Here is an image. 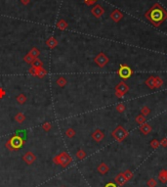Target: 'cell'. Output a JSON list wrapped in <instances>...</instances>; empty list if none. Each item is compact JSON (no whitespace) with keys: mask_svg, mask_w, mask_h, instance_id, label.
Wrapping results in <instances>:
<instances>
[{"mask_svg":"<svg viewBox=\"0 0 167 187\" xmlns=\"http://www.w3.org/2000/svg\"><path fill=\"white\" fill-rule=\"evenodd\" d=\"M145 17L152 26L158 28L167 20V11L159 3H155L146 12Z\"/></svg>","mask_w":167,"mask_h":187,"instance_id":"obj_1","label":"cell"},{"mask_svg":"<svg viewBox=\"0 0 167 187\" xmlns=\"http://www.w3.org/2000/svg\"><path fill=\"white\" fill-rule=\"evenodd\" d=\"M25 145V139L19 134H15L5 143V147L10 151H17L20 150Z\"/></svg>","mask_w":167,"mask_h":187,"instance_id":"obj_2","label":"cell"},{"mask_svg":"<svg viewBox=\"0 0 167 187\" xmlns=\"http://www.w3.org/2000/svg\"><path fill=\"white\" fill-rule=\"evenodd\" d=\"M72 158L68 152H62L53 158V163L55 165H59L62 168H67V166H68L72 164Z\"/></svg>","mask_w":167,"mask_h":187,"instance_id":"obj_3","label":"cell"},{"mask_svg":"<svg viewBox=\"0 0 167 187\" xmlns=\"http://www.w3.org/2000/svg\"><path fill=\"white\" fill-rule=\"evenodd\" d=\"M127 135H128V131L122 126V125H118V126L111 132V136H113L117 142H122V141H124V139L127 137Z\"/></svg>","mask_w":167,"mask_h":187,"instance_id":"obj_4","label":"cell"},{"mask_svg":"<svg viewBox=\"0 0 167 187\" xmlns=\"http://www.w3.org/2000/svg\"><path fill=\"white\" fill-rule=\"evenodd\" d=\"M115 90V96L117 98H122L129 91V86L124 81H120L114 88Z\"/></svg>","mask_w":167,"mask_h":187,"instance_id":"obj_5","label":"cell"},{"mask_svg":"<svg viewBox=\"0 0 167 187\" xmlns=\"http://www.w3.org/2000/svg\"><path fill=\"white\" fill-rule=\"evenodd\" d=\"M94 62L96 63V65L100 68H105L106 66L109 64V59L104 52H101V53L98 54L97 56L94 58Z\"/></svg>","mask_w":167,"mask_h":187,"instance_id":"obj_6","label":"cell"},{"mask_svg":"<svg viewBox=\"0 0 167 187\" xmlns=\"http://www.w3.org/2000/svg\"><path fill=\"white\" fill-rule=\"evenodd\" d=\"M132 74H133V71L131 70V68L128 67L127 65H120L119 70H118V76L121 79L126 81L132 76Z\"/></svg>","mask_w":167,"mask_h":187,"instance_id":"obj_7","label":"cell"},{"mask_svg":"<svg viewBox=\"0 0 167 187\" xmlns=\"http://www.w3.org/2000/svg\"><path fill=\"white\" fill-rule=\"evenodd\" d=\"M28 73L33 77H37L39 79H43L45 76L47 75V71L44 69L43 67L40 68H33L31 67L30 69L28 70Z\"/></svg>","mask_w":167,"mask_h":187,"instance_id":"obj_8","label":"cell"},{"mask_svg":"<svg viewBox=\"0 0 167 187\" xmlns=\"http://www.w3.org/2000/svg\"><path fill=\"white\" fill-rule=\"evenodd\" d=\"M91 13H92V15L95 18L100 19V18L105 14V9L103 8V6L100 5V4H96V5L91 9Z\"/></svg>","mask_w":167,"mask_h":187,"instance_id":"obj_9","label":"cell"},{"mask_svg":"<svg viewBox=\"0 0 167 187\" xmlns=\"http://www.w3.org/2000/svg\"><path fill=\"white\" fill-rule=\"evenodd\" d=\"M23 161H24L25 163L27 164V165L31 166L34 163V162L36 161L35 154H33V153L30 152V151H27L26 154L23 156Z\"/></svg>","mask_w":167,"mask_h":187,"instance_id":"obj_10","label":"cell"},{"mask_svg":"<svg viewBox=\"0 0 167 187\" xmlns=\"http://www.w3.org/2000/svg\"><path fill=\"white\" fill-rule=\"evenodd\" d=\"M92 138H93V140L96 141L97 143L101 142V141H102L103 139L105 138L104 131L101 130V129H96V130L92 133Z\"/></svg>","mask_w":167,"mask_h":187,"instance_id":"obj_11","label":"cell"},{"mask_svg":"<svg viewBox=\"0 0 167 187\" xmlns=\"http://www.w3.org/2000/svg\"><path fill=\"white\" fill-rule=\"evenodd\" d=\"M123 18V13L120 12L118 9H114L113 12L111 13V19L114 23H118Z\"/></svg>","mask_w":167,"mask_h":187,"instance_id":"obj_12","label":"cell"},{"mask_svg":"<svg viewBox=\"0 0 167 187\" xmlns=\"http://www.w3.org/2000/svg\"><path fill=\"white\" fill-rule=\"evenodd\" d=\"M114 182H115L116 185L123 186V185H125V184H126L127 179H126V177L124 176L123 172H120V173H118V174L115 176V178H114Z\"/></svg>","mask_w":167,"mask_h":187,"instance_id":"obj_13","label":"cell"},{"mask_svg":"<svg viewBox=\"0 0 167 187\" xmlns=\"http://www.w3.org/2000/svg\"><path fill=\"white\" fill-rule=\"evenodd\" d=\"M46 45L49 47L50 49H54L59 45V41L56 37H54V36H50V37L46 40Z\"/></svg>","mask_w":167,"mask_h":187,"instance_id":"obj_14","label":"cell"},{"mask_svg":"<svg viewBox=\"0 0 167 187\" xmlns=\"http://www.w3.org/2000/svg\"><path fill=\"white\" fill-rule=\"evenodd\" d=\"M97 170H98V172H99L100 174L104 175V174H107V173L109 172V168L106 163H101L100 165L98 166Z\"/></svg>","mask_w":167,"mask_h":187,"instance_id":"obj_15","label":"cell"},{"mask_svg":"<svg viewBox=\"0 0 167 187\" xmlns=\"http://www.w3.org/2000/svg\"><path fill=\"white\" fill-rule=\"evenodd\" d=\"M140 131L144 134V135H148V134H150V131H152V126H150V124L145 122V124H141Z\"/></svg>","mask_w":167,"mask_h":187,"instance_id":"obj_16","label":"cell"},{"mask_svg":"<svg viewBox=\"0 0 167 187\" xmlns=\"http://www.w3.org/2000/svg\"><path fill=\"white\" fill-rule=\"evenodd\" d=\"M56 27H57V28H58L59 29H60V31H66V29H68V24L67 23V21H66V20L61 19V20H59V21L57 22Z\"/></svg>","mask_w":167,"mask_h":187,"instance_id":"obj_17","label":"cell"},{"mask_svg":"<svg viewBox=\"0 0 167 187\" xmlns=\"http://www.w3.org/2000/svg\"><path fill=\"white\" fill-rule=\"evenodd\" d=\"M158 180H160L161 183L167 182V170H161L158 173Z\"/></svg>","mask_w":167,"mask_h":187,"instance_id":"obj_18","label":"cell"},{"mask_svg":"<svg viewBox=\"0 0 167 187\" xmlns=\"http://www.w3.org/2000/svg\"><path fill=\"white\" fill-rule=\"evenodd\" d=\"M14 118H15V120L18 122V124H23V122L26 120V115L23 114V113H21V112H19V113H18L17 115L14 117Z\"/></svg>","mask_w":167,"mask_h":187,"instance_id":"obj_19","label":"cell"},{"mask_svg":"<svg viewBox=\"0 0 167 187\" xmlns=\"http://www.w3.org/2000/svg\"><path fill=\"white\" fill-rule=\"evenodd\" d=\"M16 100H17V102L19 104L23 105L27 101V97L24 94V93H21V94H19L17 97H16Z\"/></svg>","mask_w":167,"mask_h":187,"instance_id":"obj_20","label":"cell"},{"mask_svg":"<svg viewBox=\"0 0 167 187\" xmlns=\"http://www.w3.org/2000/svg\"><path fill=\"white\" fill-rule=\"evenodd\" d=\"M145 83H146V85L150 88V89H154V88H155V86H154V77H150L147 81H146Z\"/></svg>","mask_w":167,"mask_h":187,"instance_id":"obj_21","label":"cell"},{"mask_svg":"<svg viewBox=\"0 0 167 187\" xmlns=\"http://www.w3.org/2000/svg\"><path fill=\"white\" fill-rule=\"evenodd\" d=\"M56 83H57V85H59L60 87H65V86L67 85V83H68V81H67L66 77H61L56 81Z\"/></svg>","mask_w":167,"mask_h":187,"instance_id":"obj_22","label":"cell"},{"mask_svg":"<svg viewBox=\"0 0 167 187\" xmlns=\"http://www.w3.org/2000/svg\"><path fill=\"white\" fill-rule=\"evenodd\" d=\"M28 54L32 56L33 58H38V57L40 56V50L38 48H36V47H33V48H31L29 50Z\"/></svg>","mask_w":167,"mask_h":187,"instance_id":"obj_23","label":"cell"},{"mask_svg":"<svg viewBox=\"0 0 167 187\" xmlns=\"http://www.w3.org/2000/svg\"><path fill=\"white\" fill-rule=\"evenodd\" d=\"M163 85V79L160 77H154V86L155 88H160Z\"/></svg>","mask_w":167,"mask_h":187,"instance_id":"obj_24","label":"cell"},{"mask_svg":"<svg viewBox=\"0 0 167 187\" xmlns=\"http://www.w3.org/2000/svg\"><path fill=\"white\" fill-rule=\"evenodd\" d=\"M75 134H76V131H75L72 127H68L67 130H66V135H67L68 138H74L75 136Z\"/></svg>","mask_w":167,"mask_h":187,"instance_id":"obj_25","label":"cell"},{"mask_svg":"<svg viewBox=\"0 0 167 187\" xmlns=\"http://www.w3.org/2000/svg\"><path fill=\"white\" fill-rule=\"evenodd\" d=\"M31 67L33 68H40V67H43V62L41 60H39V58H35L34 61L31 64Z\"/></svg>","mask_w":167,"mask_h":187,"instance_id":"obj_26","label":"cell"},{"mask_svg":"<svg viewBox=\"0 0 167 187\" xmlns=\"http://www.w3.org/2000/svg\"><path fill=\"white\" fill-rule=\"evenodd\" d=\"M86 157V153L83 149H79L78 151L76 152V158L77 160H83Z\"/></svg>","mask_w":167,"mask_h":187,"instance_id":"obj_27","label":"cell"},{"mask_svg":"<svg viewBox=\"0 0 167 187\" xmlns=\"http://www.w3.org/2000/svg\"><path fill=\"white\" fill-rule=\"evenodd\" d=\"M150 147H152V149H157V148L160 146V141H158L157 139H152V140L150 141Z\"/></svg>","mask_w":167,"mask_h":187,"instance_id":"obj_28","label":"cell"},{"mask_svg":"<svg viewBox=\"0 0 167 187\" xmlns=\"http://www.w3.org/2000/svg\"><path fill=\"white\" fill-rule=\"evenodd\" d=\"M34 59H35V58H33V57L31 56V55H29L28 53H27V55L24 57V61L27 64H29V65H31V64H32V62L34 61Z\"/></svg>","mask_w":167,"mask_h":187,"instance_id":"obj_29","label":"cell"},{"mask_svg":"<svg viewBox=\"0 0 167 187\" xmlns=\"http://www.w3.org/2000/svg\"><path fill=\"white\" fill-rule=\"evenodd\" d=\"M123 174H124V176L126 177L127 181H129V180H131V179L134 177L133 172H132L131 170H125V172H123Z\"/></svg>","mask_w":167,"mask_h":187,"instance_id":"obj_30","label":"cell"},{"mask_svg":"<svg viewBox=\"0 0 167 187\" xmlns=\"http://www.w3.org/2000/svg\"><path fill=\"white\" fill-rule=\"evenodd\" d=\"M150 114V109L148 108V106H144L143 108L141 109V115L145 116V117H147Z\"/></svg>","mask_w":167,"mask_h":187,"instance_id":"obj_31","label":"cell"},{"mask_svg":"<svg viewBox=\"0 0 167 187\" xmlns=\"http://www.w3.org/2000/svg\"><path fill=\"white\" fill-rule=\"evenodd\" d=\"M136 122H137V124H145V122H146V117H145V116H143V115L137 116V117H136Z\"/></svg>","mask_w":167,"mask_h":187,"instance_id":"obj_32","label":"cell"},{"mask_svg":"<svg viewBox=\"0 0 167 187\" xmlns=\"http://www.w3.org/2000/svg\"><path fill=\"white\" fill-rule=\"evenodd\" d=\"M115 110L117 111L118 113H123V112L126 110V108H125V105L123 104V103H119V104L116 105Z\"/></svg>","mask_w":167,"mask_h":187,"instance_id":"obj_33","label":"cell"},{"mask_svg":"<svg viewBox=\"0 0 167 187\" xmlns=\"http://www.w3.org/2000/svg\"><path fill=\"white\" fill-rule=\"evenodd\" d=\"M147 185H148V187H156L157 186V181L154 178H150V179L148 180Z\"/></svg>","mask_w":167,"mask_h":187,"instance_id":"obj_34","label":"cell"},{"mask_svg":"<svg viewBox=\"0 0 167 187\" xmlns=\"http://www.w3.org/2000/svg\"><path fill=\"white\" fill-rule=\"evenodd\" d=\"M42 128H43V130H44L45 132H48V131L51 130L52 124H50V122H44V124H42Z\"/></svg>","mask_w":167,"mask_h":187,"instance_id":"obj_35","label":"cell"},{"mask_svg":"<svg viewBox=\"0 0 167 187\" xmlns=\"http://www.w3.org/2000/svg\"><path fill=\"white\" fill-rule=\"evenodd\" d=\"M97 0H84V3L86 4L87 6H92Z\"/></svg>","mask_w":167,"mask_h":187,"instance_id":"obj_36","label":"cell"},{"mask_svg":"<svg viewBox=\"0 0 167 187\" xmlns=\"http://www.w3.org/2000/svg\"><path fill=\"white\" fill-rule=\"evenodd\" d=\"M160 145L163 146V147H167V138L164 137L160 140Z\"/></svg>","mask_w":167,"mask_h":187,"instance_id":"obj_37","label":"cell"},{"mask_svg":"<svg viewBox=\"0 0 167 187\" xmlns=\"http://www.w3.org/2000/svg\"><path fill=\"white\" fill-rule=\"evenodd\" d=\"M6 95V91L3 89V88L0 87V99H2V98H4Z\"/></svg>","mask_w":167,"mask_h":187,"instance_id":"obj_38","label":"cell"},{"mask_svg":"<svg viewBox=\"0 0 167 187\" xmlns=\"http://www.w3.org/2000/svg\"><path fill=\"white\" fill-rule=\"evenodd\" d=\"M105 187H117V185L114 182H109V183H107L105 185Z\"/></svg>","mask_w":167,"mask_h":187,"instance_id":"obj_39","label":"cell"},{"mask_svg":"<svg viewBox=\"0 0 167 187\" xmlns=\"http://www.w3.org/2000/svg\"><path fill=\"white\" fill-rule=\"evenodd\" d=\"M21 2H22V4H23V5L27 6L29 3H30V0H21Z\"/></svg>","mask_w":167,"mask_h":187,"instance_id":"obj_40","label":"cell"},{"mask_svg":"<svg viewBox=\"0 0 167 187\" xmlns=\"http://www.w3.org/2000/svg\"><path fill=\"white\" fill-rule=\"evenodd\" d=\"M62 187H65V186H62Z\"/></svg>","mask_w":167,"mask_h":187,"instance_id":"obj_41","label":"cell"}]
</instances>
